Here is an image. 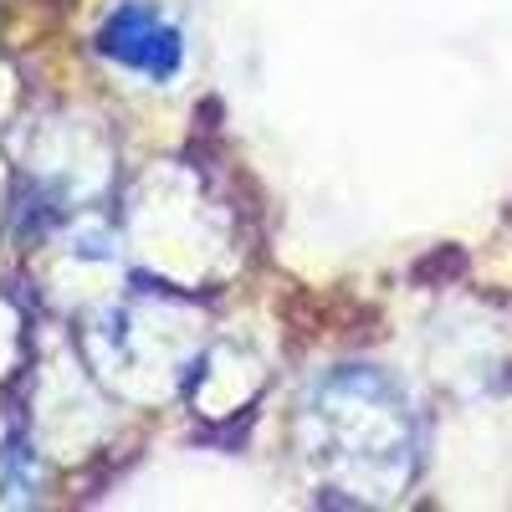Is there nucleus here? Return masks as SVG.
Listing matches in <instances>:
<instances>
[{"label":"nucleus","mask_w":512,"mask_h":512,"mask_svg":"<svg viewBox=\"0 0 512 512\" xmlns=\"http://www.w3.org/2000/svg\"><path fill=\"white\" fill-rule=\"evenodd\" d=\"M103 47H108L118 62L144 67V72H154V77H169V72H175V62H180V41H175V31L159 26V21L144 16V11H123V16H113L108 31H103Z\"/></svg>","instance_id":"nucleus-1"}]
</instances>
